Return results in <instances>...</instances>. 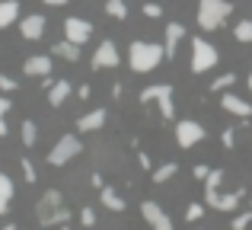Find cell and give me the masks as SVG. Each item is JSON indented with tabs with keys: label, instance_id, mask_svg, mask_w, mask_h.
Returning <instances> with one entry per match:
<instances>
[{
	"label": "cell",
	"instance_id": "15",
	"mask_svg": "<svg viewBox=\"0 0 252 230\" xmlns=\"http://www.w3.org/2000/svg\"><path fill=\"white\" fill-rule=\"evenodd\" d=\"M185 38V26L182 23H169L166 26V35H163V55L166 58H176L179 51V42Z\"/></svg>",
	"mask_w": 252,
	"mask_h": 230
},
{
	"label": "cell",
	"instance_id": "12",
	"mask_svg": "<svg viewBox=\"0 0 252 230\" xmlns=\"http://www.w3.org/2000/svg\"><path fill=\"white\" fill-rule=\"evenodd\" d=\"M220 109L230 112V115H236V118H249L252 115V102H246L243 96H236V93H223L220 96Z\"/></svg>",
	"mask_w": 252,
	"mask_h": 230
},
{
	"label": "cell",
	"instance_id": "23",
	"mask_svg": "<svg viewBox=\"0 0 252 230\" xmlns=\"http://www.w3.org/2000/svg\"><path fill=\"white\" fill-rule=\"evenodd\" d=\"M19 134H23V144H26V147H35L38 128H35V122H32V118H26V122L19 125Z\"/></svg>",
	"mask_w": 252,
	"mask_h": 230
},
{
	"label": "cell",
	"instance_id": "4",
	"mask_svg": "<svg viewBox=\"0 0 252 230\" xmlns=\"http://www.w3.org/2000/svg\"><path fill=\"white\" fill-rule=\"evenodd\" d=\"M141 102L144 106H157L166 122L176 118V102H172V87L169 83H154V87L141 90Z\"/></svg>",
	"mask_w": 252,
	"mask_h": 230
},
{
	"label": "cell",
	"instance_id": "29",
	"mask_svg": "<svg viewBox=\"0 0 252 230\" xmlns=\"http://www.w3.org/2000/svg\"><path fill=\"white\" fill-rule=\"evenodd\" d=\"M80 224H83L86 230H93V227H96V208H93V205L80 208Z\"/></svg>",
	"mask_w": 252,
	"mask_h": 230
},
{
	"label": "cell",
	"instance_id": "35",
	"mask_svg": "<svg viewBox=\"0 0 252 230\" xmlns=\"http://www.w3.org/2000/svg\"><path fill=\"white\" fill-rule=\"evenodd\" d=\"M220 141H223V147H233V144H236V131H233V128H227Z\"/></svg>",
	"mask_w": 252,
	"mask_h": 230
},
{
	"label": "cell",
	"instance_id": "1",
	"mask_svg": "<svg viewBox=\"0 0 252 230\" xmlns=\"http://www.w3.org/2000/svg\"><path fill=\"white\" fill-rule=\"evenodd\" d=\"M163 58H166L163 55V42H144V38H137L128 48V64H131L134 74H150V70H157Z\"/></svg>",
	"mask_w": 252,
	"mask_h": 230
},
{
	"label": "cell",
	"instance_id": "2",
	"mask_svg": "<svg viewBox=\"0 0 252 230\" xmlns=\"http://www.w3.org/2000/svg\"><path fill=\"white\" fill-rule=\"evenodd\" d=\"M35 218L42 227H58V224H67L70 221V211L64 205V195L58 189H48L42 198L35 201Z\"/></svg>",
	"mask_w": 252,
	"mask_h": 230
},
{
	"label": "cell",
	"instance_id": "3",
	"mask_svg": "<svg viewBox=\"0 0 252 230\" xmlns=\"http://www.w3.org/2000/svg\"><path fill=\"white\" fill-rule=\"evenodd\" d=\"M233 13L230 0H198V26L204 32H214L227 23V16Z\"/></svg>",
	"mask_w": 252,
	"mask_h": 230
},
{
	"label": "cell",
	"instance_id": "13",
	"mask_svg": "<svg viewBox=\"0 0 252 230\" xmlns=\"http://www.w3.org/2000/svg\"><path fill=\"white\" fill-rule=\"evenodd\" d=\"M26 77H51V58L48 55H29L23 61Z\"/></svg>",
	"mask_w": 252,
	"mask_h": 230
},
{
	"label": "cell",
	"instance_id": "27",
	"mask_svg": "<svg viewBox=\"0 0 252 230\" xmlns=\"http://www.w3.org/2000/svg\"><path fill=\"white\" fill-rule=\"evenodd\" d=\"M201 218H204V205H201V201H191V205L185 208V221L195 224V221H201Z\"/></svg>",
	"mask_w": 252,
	"mask_h": 230
},
{
	"label": "cell",
	"instance_id": "34",
	"mask_svg": "<svg viewBox=\"0 0 252 230\" xmlns=\"http://www.w3.org/2000/svg\"><path fill=\"white\" fill-rule=\"evenodd\" d=\"M16 87H19V83L13 80V77H6V74L0 77V93H13V90H16Z\"/></svg>",
	"mask_w": 252,
	"mask_h": 230
},
{
	"label": "cell",
	"instance_id": "17",
	"mask_svg": "<svg viewBox=\"0 0 252 230\" xmlns=\"http://www.w3.org/2000/svg\"><path fill=\"white\" fill-rule=\"evenodd\" d=\"M45 83H48V106H64L70 96V80H48L45 77Z\"/></svg>",
	"mask_w": 252,
	"mask_h": 230
},
{
	"label": "cell",
	"instance_id": "11",
	"mask_svg": "<svg viewBox=\"0 0 252 230\" xmlns=\"http://www.w3.org/2000/svg\"><path fill=\"white\" fill-rule=\"evenodd\" d=\"M45 29H48V23H45L42 13H29V16L19 19V35L29 38V42H38L45 35Z\"/></svg>",
	"mask_w": 252,
	"mask_h": 230
},
{
	"label": "cell",
	"instance_id": "20",
	"mask_svg": "<svg viewBox=\"0 0 252 230\" xmlns=\"http://www.w3.org/2000/svg\"><path fill=\"white\" fill-rule=\"evenodd\" d=\"M10 201H13V179L6 173H0V214H6Z\"/></svg>",
	"mask_w": 252,
	"mask_h": 230
},
{
	"label": "cell",
	"instance_id": "36",
	"mask_svg": "<svg viewBox=\"0 0 252 230\" xmlns=\"http://www.w3.org/2000/svg\"><path fill=\"white\" fill-rule=\"evenodd\" d=\"M191 173H195V179H208V173H211V166H204V163H198L195 169H191Z\"/></svg>",
	"mask_w": 252,
	"mask_h": 230
},
{
	"label": "cell",
	"instance_id": "38",
	"mask_svg": "<svg viewBox=\"0 0 252 230\" xmlns=\"http://www.w3.org/2000/svg\"><path fill=\"white\" fill-rule=\"evenodd\" d=\"M77 96H80V99H90V87H86V83H83V87L77 90Z\"/></svg>",
	"mask_w": 252,
	"mask_h": 230
},
{
	"label": "cell",
	"instance_id": "32",
	"mask_svg": "<svg viewBox=\"0 0 252 230\" xmlns=\"http://www.w3.org/2000/svg\"><path fill=\"white\" fill-rule=\"evenodd\" d=\"M144 16L160 19V16H163V6H160V3H150V0H147V3H144Z\"/></svg>",
	"mask_w": 252,
	"mask_h": 230
},
{
	"label": "cell",
	"instance_id": "5",
	"mask_svg": "<svg viewBox=\"0 0 252 230\" xmlns=\"http://www.w3.org/2000/svg\"><path fill=\"white\" fill-rule=\"evenodd\" d=\"M217 48L208 38H191V74H208L217 67Z\"/></svg>",
	"mask_w": 252,
	"mask_h": 230
},
{
	"label": "cell",
	"instance_id": "33",
	"mask_svg": "<svg viewBox=\"0 0 252 230\" xmlns=\"http://www.w3.org/2000/svg\"><path fill=\"white\" fill-rule=\"evenodd\" d=\"M252 224V211H246V214H236L233 218V230H246Z\"/></svg>",
	"mask_w": 252,
	"mask_h": 230
},
{
	"label": "cell",
	"instance_id": "16",
	"mask_svg": "<svg viewBox=\"0 0 252 230\" xmlns=\"http://www.w3.org/2000/svg\"><path fill=\"white\" fill-rule=\"evenodd\" d=\"M105 118H109V112L105 109H93V112H86L77 118V131H83V134H93V131H99L105 125Z\"/></svg>",
	"mask_w": 252,
	"mask_h": 230
},
{
	"label": "cell",
	"instance_id": "28",
	"mask_svg": "<svg viewBox=\"0 0 252 230\" xmlns=\"http://www.w3.org/2000/svg\"><path fill=\"white\" fill-rule=\"evenodd\" d=\"M236 83V74H223V77H217L214 83H211V90H214V93H223V90H230Z\"/></svg>",
	"mask_w": 252,
	"mask_h": 230
},
{
	"label": "cell",
	"instance_id": "22",
	"mask_svg": "<svg viewBox=\"0 0 252 230\" xmlns=\"http://www.w3.org/2000/svg\"><path fill=\"white\" fill-rule=\"evenodd\" d=\"M176 173H179V163H163V166L154 169V176H150V179H154L157 186H163V182H169Z\"/></svg>",
	"mask_w": 252,
	"mask_h": 230
},
{
	"label": "cell",
	"instance_id": "31",
	"mask_svg": "<svg viewBox=\"0 0 252 230\" xmlns=\"http://www.w3.org/2000/svg\"><path fill=\"white\" fill-rule=\"evenodd\" d=\"M19 169H23V179L29 182V186H32V182L38 179V173H35V166H32V160H26V157L19 160Z\"/></svg>",
	"mask_w": 252,
	"mask_h": 230
},
{
	"label": "cell",
	"instance_id": "39",
	"mask_svg": "<svg viewBox=\"0 0 252 230\" xmlns=\"http://www.w3.org/2000/svg\"><path fill=\"white\" fill-rule=\"evenodd\" d=\"M137 163H141L144 169H150V157H147V154H141V157H137Z\"/></svg>",
	"mask_w": 252,
	"mask_h": 230
},
{
	"label": "cell",
	"instance_id": "21",
	"mask_svg": "<svg viewBox=\"0 0 252 230\" xmlns=\"http://www.w3.org/2000/svg\"><path fill=\"white\" fill-rule=\"evenodd\" d=\"M51 51H55L58 58H64V61H70V64H74V61H80V48H77V45H70L67 38H64V42H58Z\"/></svg>",
	"mask_w": 252,
	"mask_h": 230
},
{
	"label": "cell",
	"instance_id": "42",
	"mask_svg": "<svg viewBox=\"0 0 252 230\" xmlns=\"http://www.w3.org/2000/svg\"><path fill=\"white\" fill-rule=\"evenodd\" d=\"M249 90H252V70H249Z\"/></svg>",
	"mask_w": 252,
	"mask_h": 230
},
{
	"label": "cell",
	"instance_id": "9",
	"mask_svg": "<svg viewBox=\"0 0 252 230\" xmlns=\"http://www.w3.org/2000/svg\"><path fill=\"white\" fill-rule=\"evenodd\" d=\"M90 35H93V26L86 23L83 16H67V19H64V38H67L70 45L80 48V45L90 42Z\"/></svg>",
	"mask_w": 252,
	"mask_h": 230
},
{
	"label": "cell",
	"instance_id": "18",
	"mask_svg": "<svg viewBox=\"0 0 252 230\" xmlns=\"http://www.w3.org/2000/svg\"><path fill=\"white\" fill-rule=\"evenodd\" d=\"M99 205H105L109 211H125V208H128V205H125V198L112 186H102V189H99Z\"/></svg>",
	"mask_w": 252,
	"mask_h": 230
},
{
	"label": "cell",
	"instance_id": "19",
	"mask_svg": "<svg viewBox=\"0 0 252 230\" xmlns=\"http://www.w3.org/2000/svg\"><path fill=\"white\" fill-rule=\"evenodd\" d=\"M19 19V0H0V29H10Z\"/></svg>",
	"mask_w": 252,
	"mask_h": 230
},
{
	"label": "cell",
	"instance_id": "26",
	"mask_svg": "<svg viewBox=\"0 0 252 230\" xmlns=\"http://www.w3.org/2000/svg\"><path fill=\"white\" fill-rule=\"evenodd\" d=\"M105 13H109L112 19H125L128 16V3H125V0H105Z\"/></svg>",
	"mask_w": 252,
	"mask_h": 230
},
{
	"label": "cell",
	"instance_id": "14",
	"mask_svg": "<svg viewBox=\"0 0 252 230\" xmlns=\"http://www.w3.org/2000/svg\"><path fill=\"white\" fill-rule=\"evenodd\" d=\"M220 182H223V169H211L208 179H204V205L217 208V201H220Z\"/></svg>",
	"mask_w": 252,
	"mask_h": 230
},
{
	"label": "cell",
	"instance_id": "7",
	"mask_svg": "<svg viewBox=\"0 0 252 230\" xmlns=\"http://www.w3.org/2000/svg\"><path fill=\"white\" fill-rule=\"evenodd\" d=\"M204 125L201 122H195V118H182V122H176V141H179V147H195V144H201L204 141Z\"/></svg>",
	"mask_w": 252,
	"mask_h": 230
},
{
	"label": "cell",
	"instance_id": "8",
	"mask_svg": "<svg viewBox=\"0 0 252 230\" xmlns=\"http://www.w3.org/2000/svg\"><path fill=\"white\" fill-rule=\"evenodd\" d=\"M122 64V51L115 48V42L112 38H102V42L96 45V51H93V67L96 70H112Z\"/></svg>",
	"mask_w": 252,
	"mask_h": 230
},
{
	"label": "cell",
	"instance_id": "40",
	"mask_svg": "<svg viewBox=\"0 0 252 230\" xmlns=\"http://www.w3.org/2000/svg\"><path fill=\"white\" fill-rule=\"evenodd\" d=\"M45 3H48V6H64L67 0H45Z\"/></svg>",
	"mask_w": 252,
	"mask_h": 230
},
{
	"label": "cell",
	"instance_id": "24",
	"mask_svg": "<svg viewBox=\"0 0 252 230\" xmlns=\"http://www.w3.org/2000/svg\"><path fill=\"white\" fill-rule=\"evenodd\" d=\"M233 35H236V42L249 45L252 42V19H240V23L233 26Z\"/></svg>",
	"mask_w": 252,
	"mask_h": 230
},
{
	"label": "cell",
	"instance_id": "6",
	"mask_svg": "<svg viewBox=\"0 0 252 230\" xmlns=\"http://www.w3.org/2000/svg\"><path fill=\"white\" fill-rule=\"evenodd\" d=\"M83 154V141L77 134H61L58 137V144L51 147V154H48V163L51 166H64V163H70L74 157H80Z\"/></svg>",
	"mask_w": 252,
	"mask_h": 230
},
{
	"label": "cell",
	"instance_id": "25",
	"mask_svg": "<svg viewBox=\"0 0 252 230\" xmlns=\"http://www.w3.org/2000/svg\"><path fill=\"white\" fill-rule=\"evenodd\" d=\"M240 198H243V192H230V195H220V201H217V211H236L240 208Z\"/></svg>",
	"mask_w": 252,
	"mask_h": 230
},
{
	"label": "cell",
	"instance_id": "43",
	"mask_svg": "<svg viewBox=\"0 0 252 230\" xmlns=\"http://www.w3.org/2000/svg\"><path fill=\"white\" fill-rule=\"evenodd\" d=\"M249 205H252V198H249Z\"/></svg>",
	"mask_w": 252,
	"mask_h": 230
},
{
	"label": "cell",
	"instance_id": "41",
	"mask_svg": "<svg viewBox=\"0 0 252 230\" xmlns=\"http://www.w3.org/2000/svg\"><path fill=\"white\" fill-rule=\"evenodd\" d=\"M0 230H16V224H6V227H0Z\"/></svg>",
	"mask_w": 252,
	"mask_h": 230
},
{
	"label": "cell",
	"instance_id": "10",
	"mask_svg": "<svg viewBox=\"0 0 252 230\" xmlns=\"http://www.w3.org/2000/svg\"><path fill=\"white\" fill-rule=\"evenodd\" d=\"M141 218L147 221L154 230H172V218L166 211H163L160 205H157L154 198H147V201H141Z\"/></svg>",
	"mask_w": 252,
	"mask_h": 230
},
{
	"label": "cell",
	"instance_id": "37",
	"mask_svg": "<svg viewBox=\"0 0 252 230\" xmlns=\"http://www.w3.org/2000/svg\"><path fill=\"white\" fill-rule=\"evenodd\" d=\"M93 186H96V189H102V186H105V179H102L99 173H93Z\"/></svg>",
	"mask_w": 252,
	"mask_h": 230
},
{
	"label": "cell",
	"instance_id": "30",
	"mask_svg": "<svg viewBox=\"0 0 252 230\" xmlns=\"http://www.w3.org/2000/svg\"><path fill=\"white\" fill-rule=\"evenodd\" d=\"M6 112H10V99H6L3 93H0V137H6Z\"/></svg>",
	"mask_w": 252,
	"mask_h": 230
}]
</instances>
